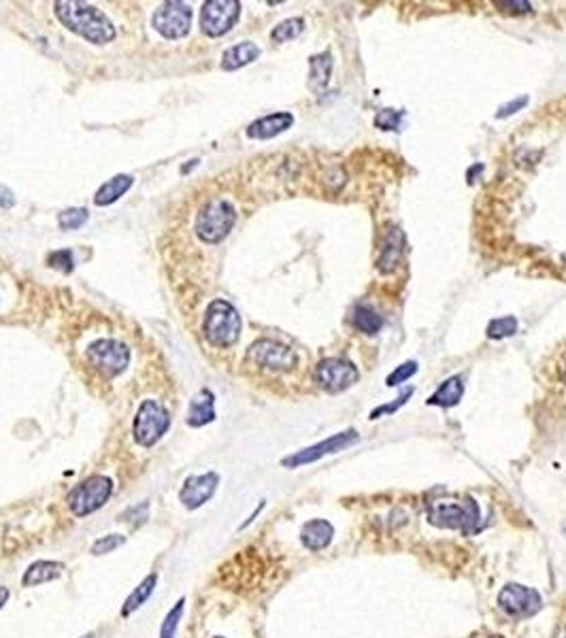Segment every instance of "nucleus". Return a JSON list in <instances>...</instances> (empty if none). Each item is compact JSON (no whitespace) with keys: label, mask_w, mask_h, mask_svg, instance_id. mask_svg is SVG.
I'll list each match as a JSON object with an SVG mask.
<instances>
[{"label":"nucleus","mask_w":566,"mask_h":638,"mask_svg":"<svg viewBox=\"0 0 566 638\" xmlns=\"http://www.w3.org/2000/svg\"><path fill=\"white\" fill-rule=\"evenodd\" d=\"M49 266H53V269L62 271V272H70L73 271V254L67 252V249H62V252H53L52 255L47 258Z\"/></svg>","instance_id":"nucleus-33"},{"label":"nucleus","mask_w":566,"mask_h":638,"mask_svg":"<svg viewBox=\"0 0 566 638\" xmlns=\"http://www.w3.org/2000/svg\"><path fill=\"white\" fill-rule=\"evenodd\" d=\"M241 15V3L237 0H206L200 11V30L209 36L226 35Z\"/></svg>","instance_id":"nucleus-8"},{"label":"nucleus","mask_w":566,"mask_h":638,"mask_svg":"<svg viewBox=\"0 0 566 638\" xmlns=\"http://www.w3.org/2000/svg\"><path fill=\"white\" fill-rule=\"evenodd\" d=\"M402 249H405V234H402L399 228H390V232L385 234L384 247H381L379 255V271L381 272H392L399 266Z\"/></svg>","instance_id":"nucleus-18"},{"label":"nucleus","mask_w":566,"mask_h":638,"mask_svg":"<svg viewBox=\"0 0 566 638\" xmlns=\"http://www.w3.org/2000/svg\"><path fill=\"white\" fill-rule=\"evenodd\" d=\"M258 56H260V47L255 45V43L243 41L239 43V45L226 49L224 56H222V69L237 70L241 67H247V64H252L254 60H258Z\"/></svg>","instance_id":"nucleus-20"},{"label":"nucleus","mask_w":566,"mask_h":638,"mask_svg":"<svg viewBox=\"0 0 566 638\" xmlns=\"http://www.w3.org/2000/svg\"><path fill=\"white\" fill-rule=\"evenodd\" d=\"M462 396H465V384H462V377H449L445 379L439 390L428 398V405L449 408L458 405Z\"/></svg>","instance_id":"nucleus-21"},{"label":"nucleus","mask_w":566,"mask_h":638,"mask_svg":"<svg viewBox=\"0 0 566 638\" xmlns=\"http://www.w3.org/2000/svg\"><path fill=\"white\" fill-rule=\"evenodd\" d=\"M416 373H417V364L416 362H405V364H400V367H396L394 373H390V377H388V381H385V384H388V387H396V385L405 384V381L409 377H413Z\"/></svg>","instance_id":"nucleus-31"},{"label":"nucleus","mask_w":566,"mask_h":638,"mask_svg":"<svg viewBox=\"0 0 566 638\" xmlns=\"http://www.w3.org/2000/svg\"><path fill=\"white\" fill-rule=\"evenodd\" d=\"M13 205H15L13 192H11L9 188H4V185H0V206H3V209H11Z\"/></svg>","instance_id":"nucleus-36"},{"label":"nucleus","mask_w":566,"mask_h":638,"mask_svg":"<svg viewBox=\"0 0 566 638\" xmlns=\"http://www.w3.org/2000/svg\"><path fill=\"white\" fill-rule=\"evenodd\" d=\"M215 419V396L209 390L198 392L192 398L188 408V424L192 428H200V425L211 424Z\"/></svg>","instance_id":"nucleus-19"},{"label":"nucleus","mask_w":566,"mask_h":638,"mask_svg":"<svg viewBox=\"0 0 566 638\" xmlns=\"http://www.w3.org/2000/svg\"><path fill=\"white\" fill-rule=\"evenodd\" d=\"M332 73V56L328 52L318 53L309 60V85L313 90H322L328 84Z\"/></svg>","instance_id":"nucleus-24"},{"label":"nucleus","mask_w":566,"mask_h":638,"mask_svg":"<svg viewBox=\"0 0 566 638\" xmlns=\"http://www.w3.org/2000/svg\"><path fill=\"white\" fill-rule=\"evenodd\" d=\"M411 396H413V387H407V390L402 392V394H400L399 398H396V402H392V405H385V407L375 408V411L371 413V419H379V416H385V413L399 411V408H400L402 405H407V400H409Z\"/></svg>","instance_id":"nucleus-34"},{"label":"nucleus","mask_w":566,"mask_h":638,"mask_svg":"<svg viewBox=\"0 0 566 638\" xmlns=\"http://www.w3.org/2000/svg\"><path fill=\"white\" fill-rule=\"evenodd\" d=\"M217 485H220V474L217 472L192 474L179 489V500L188 511H196L214 498Z\"/></svg>","instance_id":"nucleus-14"},{"label":"nucleus","mask_w":566,"mask_h":638,"mask_svg":"<svg viewBox=\"0 0 566 638\" xmlns=\"http://www.w3.org/2000/svg\"><path fill=\"white\" fill-rule=\"evenodd\" d=\"M156 583H158V575H156V572H151V575H147L145 579L141 581L137 587H134V592L130 594V596L126 598V602H124V607H122L124 618H128V615H133L134 610H139L141 607H143L147 600H150L151 594H154Z\"/></svg>","instance_id":"nucleus-23"},{"label":"nucleus","mask_w":566,"mask_h":638,"mask_svg":"<svg viewBox=\"0 0 566 638\" xmlns=\"http://www.w3.org/2000/svg\"><path fill=\"white\" fill-rule=\"evenodd\" d=\"M526 105H528V96H520V98H518V101H509V102H505V105H503V107H498V111H497V117H500V119H505V117L513 116V113H518V111H522V109H524Z\"/></svg>","instance_id":"nucleus-35"},{"label":"nucleus","mask_w":566,"mask_h":638,"mask_svg":"<svg viewBox=\"0 0 566 638\" xmlns=\"http://www.w3.org/2000/svg\"><path fill=\"white\" fill-rule=\"evenodd\" d=\"M183 610H186V598H179L175 607L168 610L165 621H162L160 638H177V628H179V621L183 618Z\"/></svg>","instance_id":"nucleus-26"},{"label":"nucleus","mask_w":566,"mask_h":638,"mask_svg":"<svg viewBox=\"0 0 566 638\" xmlns=\"http://www.w3.org/2000/svg\"><path fill=\"white\" fill-rule=\"evenodd\" d=\"M205 339L215 347L235 345L241 335V315L228 300H214L205 313Z\"/></svg>","instance_id":"nucleus-2"},{"label":"nucleus","mask_w":566,"mask_h":638,"mask_svg":"<svg viewBox=\"0 0 566 638\" xmlns=\"http://www.w3.org/2000/svg\"><path fill=\"white\" fill-rule=\"evenodd\" d=\"M497 4H500V7H509L511 11H518V13H528V11H530V3H524V0H518V3L509 0V3H497Z\"/></svg>","instance_id":"nucleus-37"},{"label":"nucleus","mask_w":566,"mask_h":638,"mask_svg":"<svg viewBox=\"0 0 566 638\" xmlns=\"http://www.w3.org/2000/svg\"><path fill=\"white\" fill-rule=\"evenodd\" d=\"M294 124L292 113H273V116L260 117L258 122H254L252 126L247 128L249 139H273V136L286 133Z\"/></svg>","instance_id":"nucleus-16"},{"label":"nucleus","mask_w":566,"mask_h":638,"mask_svg":"<svg viewBox=\"0 0 566 638\" xmlns=\"http://www.w3.org/2000/svg\"><path fill=\"white\" fill-rule=\"evenodd\" d=\"M64 570H67V566H64L62 561H52V560L32 561L28 570H26L24 577H21V583H24L26 587L43 586V583L60 579Z\"/></svg>","instance_id":"nucleus-17"},{"label":"nucleus","mask_w":566,"mask_h":638,"mask_svg":"<svg viewBox=\"0 0 566 638\" xmlns=\"http://www.w3.org/2000/svg\"><path fill=\"white\" fill-rule=\"evenodd\" d=\"M88 217L90 215L85 209H69V211L60 213L58 223L62 230H77V228H81L85 222H88Z\"/></svg>","instance_id":"nucleus-29"},{"label":"nucleus","mask_w":566,"mask_h":638,"mask_svg":"<svg viewBox=\"0 0 566 638\" xmlns=\"http://www.w3.org/2000/svg\"><path fill=\"white\" fill-rule=\"evenodd\" d=\"M190 24H192V9H190V4L179 3V0L165 3L151 18V26L165 39H182V36H186L190 32Z\"/></svg>","instance_id":"nucleus-10"},{"label":"nucleus","mask_w":566,"mask_h":638,"mask_svg":"<svg viewBox=\"0 0 566 638\" xmlns=\"http://www.w3.org/2000/svg\"><path fill=\"white\" fill-rule=\"evenodd\" d=\"M332 537H335V528L326 520L307 521L301 530V543L309 552H322L330 545Z\"/></svg>","instance_id":"nucleus-15"},{"label":"nucleus","mask_w":566,"mask_h":638,"mask_svg":"<svg viewBox=\"0 0 566 638\" xmlns=\"http://www.w3.org/2000/svg\"><path fill=\"white\" fill-rule=\"evenodd\" d=\"M303 30H304V21L301 18H292V20L281 21V24L277 26L273 32H271V36H273V41L283 43V41L296 39Z\"/></svg>","instance_id":"nucleus-28"},{"label":"nucleus","mask_w":566,"mask_h":638,"mask_svg":"<svg viewBox=\"0 0 566 638\" xmlns=\"http://www.w3.org/2000/svg\"><path fill=\"white\" fill-rule=\"evenodd\" d=\"M171 428V416L158 400L141 402L133 422V436L141 447H154Z\"/></svg>","instance_id":"nucleus-6"},{"label":"nucleus","mask_w":566,"mask_h":638,"mask_svg":"<svg viewBox=\"0 0 566 638\" xmlns=\"http://www.w3.org/2000/svg\"><path fill=\"white\" fill-rule=\"evenodd\" d=\"M247 358L252 359L255 367L273 370V373H283V370L296 367V353H294V349L269 339L254 343V345L249 347Z\"/></svg>","instance_id":"nucleus-12"},{"label":"nucleus","mask_w":566,"mask_h":638,"mask_svg":"<svg viewBox=\"0 0 566 638\" xmlns=\"http://www.w3.org/2000/svg\"><path fill=\"white\" fill-rule=\"evenodd\" d=\"M498 607L515 619H526L537 615L543 607L541 594L532 587L518 586V583H509L498 594Z\"/></svg>","instance_id":"nucleus-9"},{"label":"nucleus","mask_w":566,"mask_h":638,"mask_svg":"<svg viewBox=\"0 0 566 638\" xmlns=\"http://www.w3.org/2000/svg\"><path fill=\"white\" fill-rule=\"evenodd\" d=\"M564 385H566V370H564Z\"/></svg>","instance_id":"nucleus-39"},{"label":"nucleus","mask_w":566,"mask_h":638,"mask_svg":"<svg viewBox=\"0 0 566 638\" xmlns=\"http://www.w3.org/2000/svg\"><path fill=\"white\" fill-rule=\"evenodd\" d=\"M9 587H0V609H3L4 607V604H7V600H9Z\"/></svg>","instance_id":"nucleus-38"},{"label":"nucleus","mask_w":566,"mask_h":638,"mask_svg":"<svg viewBox=\"0 0 566 638\" xmlns=\"http://www.w3.org/2000/svg\"><path fill=\"white\" fill-rule=\"evenodd\" d=\"M130 185H133V177H130V174H117V177L109 179L107 183H102L101 188H98V192L94 196V203L98 206L113 205L117 198H122V196L128 192Z\"/></svg>","instance_id":"nucleus-22"},{"label":"nucleus","mask_w":566,"mask_h":638,"mask_svg":"<svg viewBox=\"0 0 566 638\" xmlns=\"http://www.w3.org/2000/svg\"><path fill=\"white\" fill-rule=\"evenodd\" d=\"M352 321L358 330L364 332V335H377L381 326H384L381 315L373 307H368V304H358L352 313Z\"/></svg>","instance_id":"nucleus-25"},{"label":"nucleus","mask_w":566,"mask_h":638,"mask_svg":"<svg viewBox=\"0 0 566 638\" xmlns=\"http://www.w3.org/2000/svg\"><path fill=\"white\" fill-rule=\"evenodd\" d=\"M124 543H126V537H122V534H107V537H101L94 545H92V553L107 555L116 552L117 547H122Z\"/></svg>","instance_id":"nucleus-30"},{"label":"nucleus","mask_w":566,"mask_h":638,"mask_svg":"<svg viewBox=\"0 0 566 638\" xmlns=\"http://www.w3.org/2000/svg\"><path fill=\"white\" fill-rule=\"evenodd\" d=\"M358 440H360V436H358L356 430H347V432H339V434L330 436V439L322 440V443L311 445V447H307V449L296 451V454L283 457L281 464L287 466V468H298V466H303V464H311V462L322 460L324 456L339 454V451H345L347 447L356 445Z\"/></svg>","instance_id":"nucleus-11"},{"label":"nucleus","mask_w":566,"mask_h":638,"mask_svg":"<svg viewBox=\"0 0 566 638\" xmlns=\"http://www.w3.org/2000/svg\"><path fill=\"white\" fill-rule=\"evenodd\" d=\"M428 521L433 526L462 530L465 534H477L481 530V511L473 498H466L462 505L448 503L434 505L428 513Z\"/></svg>","instance_id":"nucleus-4"},{"label":"nucleus","mask_w":566,"mask_h":638,"mask_svg":"<svg viewBox=\"0 0 566 638\" xmlns=\"http://www.w3.org/2000/svg\"><path fill=\"white\" fill-rule=\"evenodd\" d=\"M358 377H360V375H358V368L353 367L352 362L341 358L322 359V362L318 364V368H315V379H318V384L322 385L326 392H332V394L352 387L358 381Z\"/></svg>","instance_id":"nucleus-13"},{"label":"nucleus","mask_w":566,"mask_h":638,"mask_svg":"<svg viewBox=\"0 0 566 638\" xmlns=\"http://www.w3.org/2000/svg\"><path fill=\"white\" fill-rule=\"evenodd\" d=\"M400 117H402L400 111L396 113L394 109H384V111L375 117V124H377V128L381 130H399Z\"/></svg>","instance_id":"nucleus-32"},{"label":"nucleus","mask_w":566,"mask_h":638,"mask_svg":"<svg viewBox=\"0 0 566 638\" xmlns=\"http://www.w3.org/2000/svg\"><path fill=\"white\" fill-rule=\"evenodd\" d=\"M215 638H224V636H215Z\"/></svg>","instance_id":"nucleus-40"},{"label":"nucleus","mask_w":566,"mask_h":638,"mask_svg":"<svg viewBox=\"0 0 566 638\" xmlns=\"http://www.w3.org/2000/svg\"><path fill=\"white\" fill-rule=\"evenodd\" d=\"M53 7H56L58 20L69 30H73L75 35L84 36L90 43L105 45V43L116 39V28H113L111 21H109L102 11L92 7V4L75 3V0H69V3L60 0Z\"/></svg>","instance_id":"nucleus-1"},{"label":"nucleus","mask_w":566,"mask_h":638,"mask_svg":"<svg viewBox=\"0 0 566 638\" xmlns=\"http://www.w3.org/2000/svg\"><path fill=\"white\" fill-rule=\"evenodd\" d=\"M85 356L98 373L105 375V377H117L128 367L130 349L124 343L105 339L92 343Z\"/></svg>","instance_id":"nucleus-7"},{"label":"nucleus","mask_w":566,"mask_h":638,"mask_svg":"<svg viewBox=\"0 0 566 638\" xmlns=\"http://www.w3.org/2000/svg\"><path fill=\"white\" fill-rule=\"evenodd\" d=\"M237 223V211L228 200L215 198L209 200L203 206V211L198 213V220H196V234L198 238H203L205 243L215 245L230 234L232 228Z\"/></svg>","instance_id":"nucleus-3"},{"label":"nucleus","mask_w":566,"mask_h":638,"mask_svg":"<svg viewBox=\"0 0 566 638\" xmlns=\"http://www.w3.org/2000/svg\"><path fill=\"white\" fill-rule=\"evenodd\" d=\"M113 494V481L105 474H94V477L85 479L79 483L73 492L69 494L67 503L73 515L88 517L92 513L102 509L109 503Z\"/></svg>","instance_id":"nucleus-5"},{"label":"nucleus","mask_w":566,"mask_h":638,"mask_svg":"<svg viewBox=\"0 0 566 638\" xmlns=\"http://www.w3.org/2000/svg\"><path fill=\"white\" fill-rule=\"evenodd\" d=\"M518 332V319L511 318H498L492 319L488 324V336L489 339H507V336H513Z\"/></svg>","instance_id":"nucleus-27"}]
</instances>
